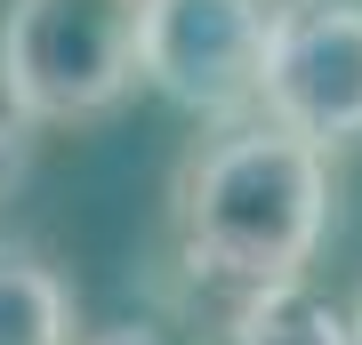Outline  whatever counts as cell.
<instances>
[{
	"mask_svg": "<svg viewBox=\"0 0 362 345\" xmlns=\"http://www.w3.org/2000/svg\"><path fill=\"white\" fill-rule=\"evenodd\" d=\"M25 153H33V121H25V104H16L8 73H0V193L16 185V169H25Z\"/></svg>",
	"mask_w": 362,
	"mask_h": 345,
	"instance_id": "cell-7",
	"label": "cell"
},
{
	"mask_svg": "<svg viewBox=\"0 0 362 345\" xmlns=\"http://www.w3.org/2000/svg\"><path fill=\"white\" fill-rule=\"evenodd\" d=\"M73 329H81L73 282L33 241L0 233V345H73Z\"/></svg>",
	"mask_w": 362,
	"mask_h": 345,
	"instance_id": "cell-5",
	"label": "cell"
},
{
	"mask_svg": "<svg viewBox=\"0 0 362 345\" xmlns=\"http://www.w3.org/2000/svg\"><path fill=\"white\" fill-rule=\"evenodd\" d=\"M274 0H153L145 8V89L177 113L242 128L266 121V49Z\"/></svg>",
	"mask_w": 362,
	"mask_h": 345,
	"instance_id": "cell-3",
	"label": "cell"
},
{
	"mask_svg": "<svg viewBox=\"0 0 362 345\" xmlns=\"http://www.w3.org/2000/svg\"><path fill=\"white\" fill-rule=\"evenodd\" d=\"M145 8L153 0H8L0 73L33 128L97 121L145 80Z\"/></svg>",
	"mask_w": 362,
	"mask_h": 345,
	"instance_id": "cell-2",
	"label": "cell"
},
{
	"mask_svg": "<svg viewBox=\"0 0 362 345\" xmlns=\"http://www.w3.org/2000/svg\"><path fill=\"white\" fill-rule=\"evenodd\" d=\"M226 345H354V313L306 282H282L226 313Z\"/></svg>",
	"mask_w": 362,
	"mask_h": 345,
	"instance_id": "cell-6",
	"label": "cell"
},
{
	"mask_svg": "<svg viewBox=\"0 0 362 345\" xmlns=\"http://www.w3.org/2000/svg\"><path fill=\"white\" fill-rule=\"evenodd\" d=\"M185 273L226 289L233 305L258 289L306 282L314 249L330 233V153L290 137L282 121L218 128L169 193Z\"/></svg>",
	"mask_w": 362,
	"mask_h": 345,
	"instance_id": "cell-1",
	"label": "cell"
},
{
	"mask_svg": "<svg viewBox=\"0 0 362 345\" xmlns=\"http://www.w3.org/2000/svg\"><path fill=\"white\" fill-rule=\"evenodd\" d=\"M354 345H362V297H354Z\"/></svg>",
	"mask_w": 362,
	"mask_h": 345,
	"instance_id": "cell-9",
	"label": "cell"
},
{
	"mask_svg": "<svg viewBox=\"0 0 362 345\" xmlns=\"http://www.w3.org/2000/svg\"><path fill=\"white\" fill-rule=\"evenodd\" d=\"M89 345H161L153 329H137V321H129V329H105V337H89Z\"/></svg>",
	"mask_w": 362,
	"mask_h": 345,
	"instance_id": "cell-8",
	"label": "cell"
},
{
	"mask_svg": "<svg viewBox=\"0 0 362 345\" xmlns=\"http://www.w3.org/2000/svg\"><path fill=\"white\" fill-rule=\"evenodd\" d=\"M266 121L322 153L362 145V0H290L274 16Z\"/></svg>",
	"mask_w": 362,
	"mask_h": 345,
	"instance_id": "cell-4",
	"label": "cell"
}]
</instances>
